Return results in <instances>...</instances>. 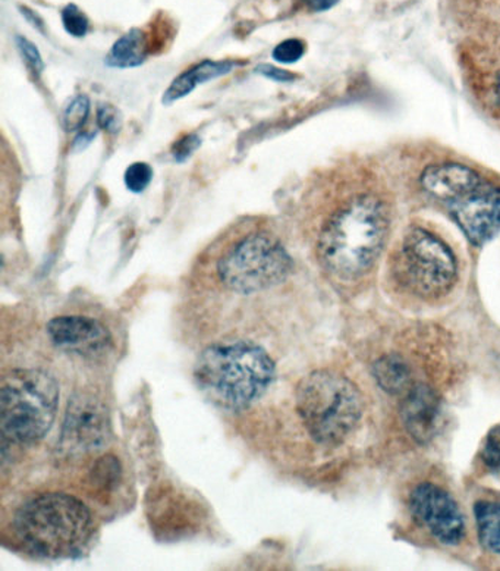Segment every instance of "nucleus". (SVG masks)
<instances>
[{
	"label": "nucleus",
	"mask_w": 500,
	"mask_h": 571,
	"mask_svg": "<svg viewBox=\"0 0 500 571\" xmlns=\"http://www.w3.org/2000/svg\"><path fill=\"white\" fill-rule=\"evenodd\" d=\"M388 226V213L379 200L357 197L333 215L320 232V262L336 278H359L379 257Z\"/></svg>",
	"instance_id": "obj_1"
},
{
	"label": "nucleus",
	"mask_w": 500,
	"mask_h": 571,
	"mask_svg": "<svg viewBox=\"0 0 500 571\" xmlns=\"http://www.w3.org/2000/svg\"><path fill=\"white\" fill-rule=\"evenodd\" d=\"M275 373V362L267 351L249 341L210 345L195 369L200 389L230 410H243L257 402L269 389Z\"/></svg>",
	"instance_id": "obj_2"
},
{
	"label": "nucleus",
	"mask_w": 500,
	"mask_h": 571,
	"mask_svg": "<svg viewBox=\"0 0 500 571\" xmlns=\"http://www.w3.org/2000/svg\"><path fill=\"white\" fill-rule=\"evenodd\" d=\"M14 530L21 543L36 556L71 557L89 542L93 517L76 496L51 492L27 501L16 512Z\"/></svg>",
	"instance_id": "obj_3"
},
{
	"label": "nucleus",
	"mask_w": 500,
	"mask_h": 571,
	"mask_svg": "<svg viewBox=\"0 0 500 571\" xmlns=\"http://www.w3.org/2000/svg\"><path fill=\"white\" fill-rule=\"evenodd\" d=\"M296 398L307 432L322 446L344 442L363 416L362 393L336 372L314 371L302 377Z\"/></svg>",
	"instance_id": "obj_4"
},
{
	"label": "nucleus",
	"mask_w": 500,
	"mask_h": 571,
	"mask_svg": "<svg viewBox=\"0 0 500 571\" xmlns=\"http://www.w3.org/2000/svg\"><path fill=\"white\" fill-rule=\"evenodd\" d=\"M59 406V385L38 369H16L0 388V429L19 446L41 441L49 432Z\"/></svg>",
	"instance_id": "obj_5"
},
{
	"label": "nucleus",
	"mask_w": 500,
	"mask_h": 571,
	"mask_svg": "<svg viewBox=\"0 0 500 571\" xmlns=\"http://www.w3.org/2000/svg\"><path fill=\"white\" fill-rule=\"evenodd\" d=\"M216 270L219 281L231 292L262 293L288 278L292 259L269 231L252 230L231 244Z\"/></svg>",
	"instance_id": "obj_6"
},
{
	"label": "nucleus",
	"mask_w": 500,
	"mask_h": 571,
	"mask_svg": "<svg viewBox=\"0 0 500 571\" xmlns=\"http://www.w3.org/2000/svg\"><path fill=\"white\" fill-rule=\"evenodd\" d=\"M395 262L399 283L415 296L436 298L454 287V253L442 240L423 228H412L403 237Z\"/></svg>",
	"instance_id": "obj_7"
},
{
	"label": "nucleus",
	"mask_w": 500,
	"mask_h": 571,
	"mask_svg": "<svg viewBox=\"0 0 500 571\" xmlns=\"http://www.w3.org/2000/svg\"><path fill=\"white\" fill-rule=\"evenodd\" d=\"M111 438L108 407L95 395L80 393L68 403L59 446L71 455L102 450Z\"/></svg>",
	"instance_id": "obj_8"
},
{
	"label": "nucleus",
	"mask_w": 500,
	"mask_h": 571,
	"mask_svg": "<svg viewBox=\"0 0 500 571\" xmlns=\"http://www.w3.org/2000/svg\"><path fill=\"white\" fill-rule=\"evenodd\" d=\"M410 508L415 520L424 526L445 545H458L465 538V520L463 513L446 491L433 485L421 483L410 496Z\"/></svg>",
	"instance_id": "obj_9"
},
{
	"label": "nucleus",
	"mask_w": 500,
	"mask_h": 571,
	"mask_svg": "<svg viewBox=\"0 0 500 571\" xmlns=\"http://www.w3.org/2000/svg\"><path fill=\"white\" fill-rule=\"evenodd\" d=\"M452 213L473 244L481 245L500 230V190L481 184L471 195L452 204Z\"/></svg>",
	"instance_id": "obj_10"
},
{
	"label": "nucleus",
	"mask_w": 500,
	"mask_h": 571,
	"mask_svg": "<svg viewBox=\"0 0 500 571\" xmlns=\"http://www.w3.org/2000/svg\"><path fill=\"white\" fill-rule=\"evenodd\" d=\"M47 336L60 350L95 355L112 344L111 332L99 320L87 316H59L47 323Z\"/></svg>",
	"instance_id": "obj_11"
},
{
	"label": "nucleus",
	"mask_w": 500,
	"mask_h": 571,
	"mask_svg": "<svg viewBox=\"0 0 500 571\" xmlns=\"http://www.w3.org/2000/svg\"><path fill=\"white\" fill-rule=\"evenodd\" d=\"M424 190L438 200L455 204L465 196L471 195L482 182L473 169L458 164L430 166L421 175Z\"/></svg>",
	"instance_id": "obj_12"
},
{
	"label": "nucleus",
	"mask_w": 500,
	"mask_h": 571,
	"mask_svg": "<svg viewBox=\"0 0 500 571\" xmlns=\"http://www.w3.org/2000/svg\"><path fill=\"white\" fill-rule=\"evenodd\" d=\"M438 416V399L427 385H414L407 391L402 403L403 424L416 441L425 442L433 437Z\"/></svg>",
	"instance_id": "obj_13"
},
{
	"label": "nucleus",
	"mask_w": 500,
	"mask_h": 571,
	"mask_svg": "<svg viewBox=\"0 0 500 571\" xmlns=\"http://www.w3.org/2000/svg\"><path fill=\"white\" fill-rule=\"evenodd\" d=\"M234 67L235 64L231 63V61H218V63H214V61H204V63L195 65V67H191L178 78H175V81L164 96V103L169 105L186 98L197 86L213 80V78L225 76V74L231 73Z\"/></svg>",
	"instance_id": "obj_14"
},
{
	"label": "nucleus",
	"mask_w": 500,
	"mask_h": 571,
	"mask_svg": "<svg viewBox=\"0 0 500 571\" xmlns=\"http://www.w3.org/2000/svg\"><path fill=\"white\" fill-rule=\"evenodd\" d=\"M148 43L143 30L134 29L113 45L108 56V65L118 68L138 67L147 59Z\"/></svg>",
	"instance_id": "obj_15"
},
{
	"label": "nucleus",
	"mask_w": 500,
	"mask_h": 571,
	"mask_svg": "<svg viewBox=\"0 0 500 571\" xmlns=\"http://www.w3.org/2000/svg\"><path fill=\"white\" fill-rule=\"evenodd\" d=\"M375 377L389 394H405L411 388L410 367L397 355H388L375 364Z\"/></svg>",
	"instance_id": "obj_16"
},
{
	"label": "nucleus",
	"mask_w": 500,
	"mask_h": 571,
	"mask_svg": "<svg viewBox=\"0 0 500 571\" xmlns=\"http://www.w3.org/2000/svg\"><path fill=\"white\" fill-rule=\"evenodd\" d=\"M478 538L487 551L500 553V503L480 501L474 507Z\"/></svg>",
	"instance_id": "obj_17"
},
{
	"label": "nucleus",
	"mask_w": 500,
	"mask_h": 571,
	"mask_svg": "<svg viewBox=\"0 0 500 571\" xmlns=\"http://www.w3.org/2000/svg\"><path fill=\"white\" fill-rule=\"evenodd\" d=\"M482 464L490 473L500 476V425L495 426L487 433L480 452Z\"/></svg>",
	"instance_id": "obj_18"
},
{
	"label": "nucleus",
	"mask_w": 500,
	"mask_h": 571,
	"mask_svg": "<svg viewBox=\"0 0 500 571\" xmlns=\"http://www.w3.org/2000/svg\"><path fill=\"white\" fill-rule=\"evenodd\" d=\"M120 461H116L115 457L112 455L103 457L93 469L95 485L102 487V490L115 486L116 482L120 481Z\"/></svg>",
	"instance_id": "obj_19"
},
{
	"label": "nucleus",
	"mask_w": 500,
	"mask_h": 571,
	"mask_svg": "<svg viewBox=\"0 0 500 571\" xmlns=\"http://www.w3.org/2000/svg\"><path fill=\"white\" fill-rule=\"evenodd\" d=\"M90 112V100L86 96H78L74 99L68 108L64 112V127L65 130L73 133V131L80 130L85 124L87 117Z\"/></svg>",
	"instance_id": "obj_20"
},
{
	"label": "nucleus",
	"mask_w": 500,
	"mask_h": 571,
	"mask_svg": "<svg viewBox=\"0 0 500 571\" xmlns=\"http://www.w3.org/2000/svg\"><path fill=\"white\" fill-rule=\"evenodd\" d=\"M125 186L130 191L142 193L146 190L153 179V169L144 162H137L125 171Z\"/></svg>",
	"instance_id": "obj_21"
},
{
	"label": "nucleus",
	"mask_w": 500,
	"mask_h": 571,
	"mask_svg": "<svg viewBox=\"0 0 500 571\" xmlns=\"http://www.w3.org/2000/svg\"><path fill=\"white\" fill-rule=\"evenodd\" d=\"M65 30L74 37H85L89 30V20L76 6H68L63 11Z\"/></svg>",
	"instance_id": "obj_22"
},
{
	"label": "nucleus",
	"mask_w": 500,
	"mask_h": 571,
	"mask_svg": "<svg viewBox=\"0 0 500 571\" xmlns=\"http://www.w3.org/2000/svg\"><path fill=\"white\" fill-rule=\"evenodd\" d=\"M305 54V45L298 39H288L276 46L274 59L280 64H293L300 61Z\"/></svg>",
	"instance_id": "obj_23"
},
{
	"label": "nucleus",
	"mask_w": 500,
	"mask_h": 571,
	"mask_svg": "<svg viewBox=\"0 0 500 571\" xmlns=\"http://www.w3.org/2000/svg\"><path fill=\"white\" fill-rule=\"evenodd\" d=\"M16 43H19L20 52L23 54L24 59L27 61L30 67L33 68V72L37 74L42 73L43 61L41 54H38L37 47L24 37L16 39Z\"/></svg>",
	"instance_id": "obj_24"
},
{
	"label": "nucleus",
	"mask_w": 500,
	"mask_h": 571,
	"mask_svg": "<svg viewBox=\"0 0 500 571\" xmlns=\"http://www.w3.org/2000/svg\"><path fill=\"white\" fill-rule=\"evenodd\" d=\"M201 140L196 134L186 135L175 143L173 149L175 161L182 162L188 160L200 147Z\"/></svg>",
	"instance_id": "obj_25"
},
{
	"label": "nucleus",
	"mask_w": 500,
	"mask_h": 571,
	"mask_svg": "<svg viewBox=\"0 0 500 571\" xmlns=\"http://www.w3.org/2000/svg\"><path fill=\"white\" fill-rule=\"evenodd\" d=\"M98 120L100 127L109 131V133H116L120 130V113H118L115 108L109 107V105H102L99 108Z\"/></svg>",
	"instance_id": "obj_26"
},
{
	"label": "nucleus",
	"mask_w": 500,
	"mask_h": 571,
	"mask_svg": "<svg viewBox=\"0 0 500 571\" xmlns=\"http://www.w3.org/2000/svg\"><path fill=\"white\" fill-rule=\"evenodd\" d=\"M257 73H260L262 76L271 78V80L279 83H288L293 80L291 73L282 72V69L271 67V65H260V67L257 68Z\"/></svg>",
	"instance_id": "obj_27"
},
{
	"label": "nucleus",
	"mask_w": 500,
	"mask_h": 571,
	"mask_svg": "<svg viewBox=\"0 0 500 571\" xmlns=\"http://www.w3.org/2000/svg\"><path fill=\"white\" fill-rule=\"evenodd\" d=\"M304 2L313 11H326L329 8L336 6L337 0H304Z\"/></svg>",
	"instance_id": "obj_28"
},
{
	"label": "nucleus",
	"mask_w": 500,
	"mask_h": 571,
	"mask_svg": "<svg viewBox=\"0 0 500 571\" xmlns=\"http://www.w3.org/2000/svg\"><path fill=\"white\" fill-rule=\"evenodd\" d=\"M496 91H498V98L500 100V78H499V81H498V87H496Z\"/></svg>",
	"instance_id": "obj_29"
}]
</instances>
